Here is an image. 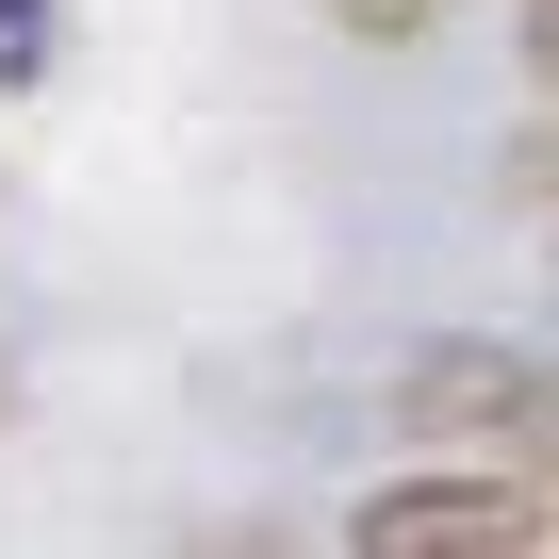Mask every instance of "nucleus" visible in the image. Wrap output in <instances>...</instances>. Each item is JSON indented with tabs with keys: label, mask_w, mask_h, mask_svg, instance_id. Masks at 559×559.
Here are the masks:
<instances>
[{
	"label": "nucleus",
	"mask_w": 559,
	"mask_h": 559,
	"mask_svg": "<svg viewBox=\"0 0 559 559\" xmlns=\"http://www.w3.org/2000/svg\"><path fill=\"white\" fill-rule=\"evenodd\" d=\"M50 67V0H0V83H34Z\"/></svg>",
	"instance_id": "3"
},
{
	"label": "nucleus",
	"mask_w": 559,
	"mask_h": 559,
	"mask_svg": "<svg viewBox=\"0 0 559 559\" xmlns=\"http://www.w3.org/2000/svg\"><path fill=\"white\" fill-rule=\"evenodd\" d=\"M543 543V493L510 461H444V477H379L346 510V559H526Z\"/></svg>",
	"instance_id": "1"
},
{
	"label": "nucleus",
	"mask_w": 559,
	"mask_h": 559,
	"mask_svg": "<svg viewBox=\"0 0 559 559\" xmlns=\"http://www.w3.org/2000/svg\"><path fill=\"white\" fill-rule=\"evenodd\" d=\"M526 67H543V83H559V0H526Z\"/></svg>",
	"instance_id": "5"
},
{
	"label": "nucleus",
	"mask_w": 559,
	"mask_h": 559,
	"mask_svg": "<svg viewBox=\"0 0 559 559\" xmlns=\"http://www.w3.org/2000/svg\"><path fill=\"white\" fill-rule=\"evenodd\" d=\"M330 17H362V34H412V17H444V0H330Z\"/></svg>",
	"instance_id": "4"
},
{
	"label": "nucleus",
	"mask_w": 559,
	"mask_h": 559,
	"mask_svg": "<svg viewBox=\"0 0 559 559\" xmlns=\"http://www.w3.org/2000/svg\"><path fill=\"white\" fill-rule=\"evenodd\" d=\"M395 412H412V428H526V412H543V362H510V346H428V362L395 379Z\"/></svg>",
	"instance_id": "2"
}]
</instances>
